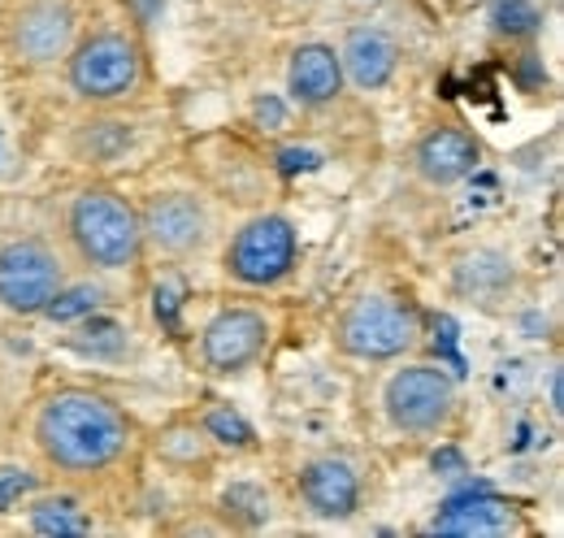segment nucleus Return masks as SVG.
I'll return each mask as SVG.
<instances>
[{"label":"nucleus","instance_id":"obj_16","mask_svg":"<svg viewBox=\"0 0 564 538\" xmlns=\"http://www.w3.org/2000/svg\"><path fill=\"white\" fill-rule=\"evenodd\" d=\"M31 526H35V535H44V538L87 535V530H91V526L78 517V508H74L70 499H48V504H40V508L31 513Z\"/></svg>","mask_w":564,"mask_h":538},{"label":"nucleus","instance_id":"obj_22","mask_svg":"<svg viewBox=\"0 0 564 538\" xmlns=\"http://www.w3.org/2000/svg\"><path fill=\"white\" fill-rule=\"evenodd\" d=\"M434 331H438L434 347H438V352L452 361V369H456V374H465V361L456 356V322H452V318H438V322H434Z\"/></svg>","mask_w":564,"mask_h":538},{"label":"nucleus","instance_id":"obj_28","mask_svg":"<svg viewBox=\"0 0 564 538\" xmlns=\"http://www.w3.org/2000/svg\"><path fill=\"white\" fill-rule=\"evenodd\" d=\"M156 4H161V0H135V9H140V18H152V13H156Z\"/></svg>","mask_w":564,"mask_h":538},{"label":"nucleus","instance_id":"obj_15","mask_svg":"<svg viewBox=\"0 0 564 538\" xmlns=\"http://www.w3.org/2000/svg\"><path fill=\"white\" fill-rule=\"evenodd\" d=\"M286 78H291V96H295V100H304V105H326V100H335L339 87H344V66H339V57H335L330 44H304V49H295Z\"/></svg>","mask_w":564,"mask_h":538},{"label":"nucleus","instance_id":"obj_4","mask_svg":"<svg viewBox=\"0 0 564 538\" xmlns=\"http://www.w3.org/2000/svg\"><path fill=\"white\" fill-rule=\"evenodd\" d=\"M62 291V261L40 239H18L0 248V304L9 313H44Z\"/></svg>","mask_w":564,"mask_h":538},{"label":"nucleus","instance_id":"obj_3","mask_svg":"<svg viewBox=\"0 0 564 538\" xmlns=\"http://www.w3.org/2000/svg\"><path fill=\"white\" fill-rule=\"evenodd\" d=\"M417 338V313L391 295H365L339 322V343L360 361H391Z\"/></svg>","mask_w":564,"mask_h":538},{"label":"nucleus","instance_id":"obj_23","mask_svg":"<svg viewBox=\"0 0 564 538\" xmlns=\"http://www.w3.org/2000/svg\"><path fill=\"white\" fill-rule=\"evenodd\" d=\"M178 295H183L178 282H161V287H156V318H161L165 326H174V318H178Z\"/></svg>","mask_w":564,"mask_h":538},{"label":"nucleus","instance_id":"obj_21","mask_svg":"<svg viewBox=\"0 0 564 538\" xmlns=\"http://www.w3.org/2000/svg\"><path fill=\"white\" fill-rule=\"evenodd\" d=\"M26 491H35V473L18 470V465H4L0 470V513H9Z\"/></svg>","mask_w":564,"mask_h":538},{"label":"nucleus","instance_id":"obj_18","mask_svg":"<svg viewBox=\"0 0 564 538\" xmlns=\"http://www.w3.org/2000/svg\"><path fill=\"white\" fill-rule=\"evenodd\" d=\"M100 304V287H70V291H57L48 304H44V313L53 318V322H74V318H83V313H91Z\"/></svg>","mask_w":564,"mask_h":538},{"label":"nucleus","instance_id":"obj_8","mask_svg":"<svg viewBox=\"0 0 564 538\" xmlns=\"http://www.w3.org/2000/svg\"><path fill=\"white\" fill-rule=\"evenodd\" d=\"M430 530L434 535H456V538H503L521 530V517L512 513V504H503L487 486H474V491L452 495L438 508V517H434Z\"/></svg>","mask_w":564,"mask_h":538},{"label":"nucleus","instance_id":"obj_14","mask_svg":"<svg viewBox=\"0 0 564 538\" xmlns=\"http://www.w3.org/2000/svg\"><path fill=\"white\" fill-rule=\"evenodd\" d=\"M300 491L317 517H352L360 504V482L348 461H313L300 477Z\"/></svg>","mask_w":564,"mask_h":538},{"label":"nucleus","instance_id":"obj_13","mask_svg":"<svg viewBox=\"0 0 564 538\" xmlns=\"http://www.w3.org/2000/svg\"><path fill=\"white\" fill-rule=\"evenodd\" d=\"M339 66H344V74L352 78L356 87L373 92V87L391 83V74L400 66V49H395V40H391L387 31H378V26H356V31H348V40H344Z\"/></svg>","mask_w":564,"mask_h":538},{"label":"nucleus","instance_id":"obj_20","mask_svg":"<svg viewBox=\"0 0 564 538\" xmlns=\"http://www.w3.org/2000/svg\"><path fill=\"white\" fill-rule=\"evenodd\" d=\"M512 278V269L503 257H491V252H482V257H469L465 266H460V287H482V282H508Z\"/></svg>","mask_w":564,"mask_h":538},{"label":"nucleus","instance_id":"obj_11","mask_svg":"<svg viewBox=\"0 0 564 538\" xmlns=\"http://www.w3.org/2000/svg\"><path fill=\"white\" fill-rule=\"evenodd\" d=\"M70 35H74V18L66 4L57 0H35L18 13L13 22V49L31 62V66H48L57 62L66 49H70Z\"/></svg>","mask_w":564,"mask_h":538},{"label":"nucleus","instance_id":"obj_7","mask_svg":"<svg viewBox=\"0 0 564 538\" xmlns=\"http://www.w3.org/2000/svg\"><path fill=\"white\" fill-rule=\"evenodd\" d=\"M387 412L400 430H434L452 412V378L434 365H409L387 383Z\"/></svg>","mask_w":564,"mask_h":538},{"label":"nucleus","instance_id":"obj_5","mask_svg":"<svg viewBox=\"0 0 564 538\" xmlns=\"http://www.w3.org/2000/svg\"><path fill=\"white\" fill-rule=\"evenodd\" d=\"M135 78H140V53L127 35H113V31L91 35L70 57V87L87 100L127 96Z\"/></svg>","mask_w":564,"mask_h":538},{"label":"nucleus","instance_id":"obj_12","mask_svg":"<svg viewBox=\"0 0 564 538\" xmlns=\"http://www.w3.org/2000/svg\"><path fill=\"white\" fill-rule=\"evenodd\" d=\"M478 165V143L456 127H438L417 143V174L434 187H452L469 179Z\"/></svg>","mask_w":564,"mask_h":538},{"label":"nucleus","instance_id":"obj_19","mask_svg":"<svg viewBox=\"0 0 564 538\" xmlns=\"http://www.w3.org/2000/svg\"><path fill=\"white\" fill-rule=\"evenodd\" d=\"M205 430L217 443H230V448H248L252 443V426L235 408H213L209 417H205Z\"/></svg>","mask_w":564,"mask_h":538},{"label":"nucleus","instance_id":"obj_24","mask_svg":"<svg viewBox=\"0 0 564 538\" xmlns=\"http://www.w3.org/2000/svg\"><path fill=\"white\" fill-rule=\"evenodd\" d=\"M279 170L282 174H300V170H317V152L308 148H286L279 157Z\"/></svg>","mask_w":564,"mask_h":538},{"label":"nucleus","instance_id":"obj_26","mask_svg":"<svg viewBox=\"0 0 564 538\" xmlns=\"http://www.w3.org/2000/svg\"><path fill=\"white\" fill-rule=\"evenodd\" d=\"M434 470H465V465H460V456H456V452H438V456H434Z\"/></svg>","mask_w":564,"mask_h":538},{"label":"nucleus","instance_id":"obj_17","mask_svg":"<svg viewBox=\"0 0 564 538\" xmlns=\"http://www.w3.org/2000/svg\"><path fill=\"white\" fill-rule=\"evenodd\" d=\"M491 22L495 31H503V35H534L543 26V13L530 0H495Z\"/></svg>","mask_w":564,"mask_h":538},{"label":"nucleus","instance_id":"obj_27","mask_svg":"<svg viewBox=\"0 0 564 538\" xmlns=\"http://www.w3.org/2000/svg\"><path fill=\"white\" fill-rule=\"evenodd\" d=\"M552 408H556V412L564 408V378H561V374L552 378Z\"/></svg>","mask_w":564,"mask_h":538},{"label":"nucleus","instance_id":"obj_6","mask_svg":"<svg viewBox=\"0 0 564 538\" xmlns=\"http://www.w3.org/2000/svg\"><path fill=\"white\" fill-rule=\"evenodd\" d=\"M291 261H295V230L286 217H252L226 252V269L248 287L279 282Z\"/></svg>","mask_w":564,"mask_h":538},{"label":"nucleus","instance_id":"obj_25","mask_svg":"<svg viewBox=\"0 0 564 538\" xmlns=\"http://www.w3.org/2000/svg\"><path fill=\"white\" fill-rule=\"evenodd\" d=\"M257 118H261L265 127H282V105L279 100H261V105H257Z\"/></svg>","mask_w":564,"mask_h":538},{"label":"nucleus","instance_id":"obj_9","mask_svg":"<svg viewBox=\"0 0 564 538\" xmlns=\"http://www.w3.org/2000/svg\"><path fill=\"white\" fill-rule=\"evenodd\" d=\"M140 230L161 252L183 257V252H196L205 244L209 222H205V208H200L196 196H178L174 192V196H156V201L143 208Z\"/></svg>","mask_w":564,"mask_h":538},{"label":"nucleus","instance_id":"obj_10","mask_svg":"<svg viewBox=\"0 0 564 538\" xmlns=\"http://www.w3.org/2000/svg\"><path fill=\"white\" fill-rule=\"evenodd\" d=\"M265 318L252 313V309H226L217 313L209 326H205V361L213 369L230 374V369H243L248 361L261 356L265 347Z\"/></svg>","mask_w":564,"mask_h":538},{"label":"nucleus","instance_id":"obj_2","mask_svg":"<svg viewBox=\"0 0 564 538\" xmlns=\"http://www.w3.org/2000/svg\"><path fill=\"white\" fill-rule=\"evenodd\" d=\"M70 235L78 252L100 269H122L140 252V217L113 192H83L70 208Z\"/></svg>","mask_w":564,"mask_h":538},{"label":"nucleus","instance_id":"obj_1","mask_svg":"<svg viewBox=\"0 0 564 538\" xmlns=\"http://www.w3.org/2000/svg\"><path fill=\"white\" fill-rule=\"evenodd\" d=\"M127 417L96 391H62L40 408L35 439L44 456L66 473H96L127 448Z\"/></svg>","mask_w":564,"mask_h":538}]
</instances>
